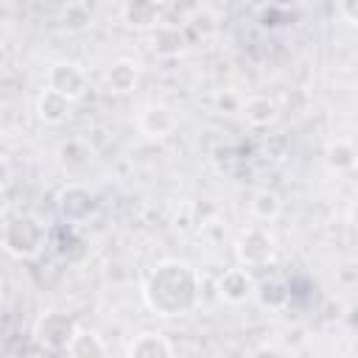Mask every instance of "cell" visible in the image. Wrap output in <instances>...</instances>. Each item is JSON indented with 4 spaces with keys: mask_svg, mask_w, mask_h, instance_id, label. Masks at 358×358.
I'll return each instance as SVG.
<instances>
[{
    "mask_svg": "<svg viewBox=\"0 0 358 358\" xmlns=\"http://www.w3.org/2000/svg\"><path fill=\"white\" fill-rule=\"evenodd\" d=\"M143 299L157 316H187L201 299L199 271L179 257L159 260L143 285Z\"/></svg>",
    "mask_w": 358,
    "mask_h": 358,
    "instance_id": "6da1fadb",
    "label": "cell"
},
{
    "mask_svg": "<svg viewBox=\"0 0 358 358\" xmlns=\"http://www.w3.org/2000/svg\"><path fill=\"white\" fill-rule=\"evenodd\" d=\"M0 243L11 257L34 260L48 243V227L36 215H28V213L11 215L0 229Z\"/></svg>",
    "mask_w": 358,
    "mask_h": 358,
    "instance_id": "7a4b0ae2",
    "label": "cell"
},
{
    "mask_svg": "<svg viewBox=\"0 0 358 358\" xmlns=\"http://www.w3.org/2000/svg\"><path fill=\"white\" fill-rule=\"evenodd\" d=\"M98 210V196L87 187V185H78V182H70L64 185L59 193H56V213L64 224L76 227V224H84L90 215H95Z\"/></svg>",
    "mask_w": 358,
    "mask_h": 358,
    "instance_id": "3957f363",
    "label": "cell"
},
{
    "mask_svg": "<svg viewBox=\"0 0 358 358\" xmlns=\"http://www.w3.org/2000/svg\"><path fill=\"white\" fill-rule=\"evenodd\" d=\"M274 235L263 227V224H252L241 232L238 243H235V255L241 260L243 268H255V266H266L274 260Z\"/></svg>",
    "mask_w": 358,
    "mask_h": 358,
    "instance_id": "277c9868",
    "label": "cell"
},
{
    "mask_svg": "<svg viewBox=\"0 0 358 358\" xmlns=\"http://www.w3.org/2000/svg\"><path fill=\"white\" fill-rule=\"evenodd\" d=\"M76 322L70 313H62V310H48L42 313L36 322H34V338L36 344H42L45 350H53V352H62L67 350L73 333H76Z\"/></svg>",
    "mask_w": 358,
    "mask_h": 358,
    "instance_id": "5b68a950",
    "label": "cell"
},
{
    "mask_svg": "<svg viewBox=\"0 0 358 358\" xmlns=\"http://www.w3.org/2000/svg\"><path fill=\"white\" fill-rule=\"evenodd\" d=\"M48 90L59 92L67 101H76L87 92V73L81 64L70 59H59L48 67Z\"/></svg>",
    "mask_w": 358,
    "mask_h": 358,
    "instance_id": "8992f818",
    "label": "cell"
},
{
    "mask_svg": "<svg viewBox=\"0 0 358 358\" xmlns=\"http://www.w3.org/2000/svg\"><path fill=\"white\" fill-rule=\"evenodd\" d=\"M148 45H151V50H154L157 56L173 59V56H179V53L185 50V45H187V28H185L182 22H165V20H159V22L151 28V34H148Z\"/></svg>",
    "mask_w": 358,
    "mask_h": 358,
    "instance_id": "52a82bcc",
    "label": "cell"
},
{
    "mask_svg": "<svg viewBox=\"0 0 358 358\" xmlns=\"http://www.w3.org/2000/svg\"><path fill=\"white\" fill-rule=\"evenodd\" d=\"M252 294H255V280H252L249 268L235 266V268H227V271L218 277V296H221L224 302L241 305V302H246Z\"/></svg>",
    "mask_w": 358,
    "mask_h": 358,
    "instance_id": "ba28073f",
    "label": "cell"
},
{
    "mask_svg": "<svg viewBox=\"0 0 358 358\" xmlns=\"http://www.w3.org/2000/svg\"><path fill=\"white\" fill-rule=\"evenodd\" d=\"M137 129L145 137H151V140H162V137H168L176 129V117H173V112L165 103H151V106H145L140 112Z\"/></svg>",
    "mask_w": 358,
    "mask_h": 358,
    "instance_id": "9c48e42d",
    "label": "cell"
},
{
    "mask_svg": "<svg viewBox=\"0 0 358 358\" xmlns=\"http://www.w3.org/2000/svg\"><path fill=\"white\" fill-rule=\"evenodd\" d=\"M241 112H243L246 123L257 126V129H266L280 117V106L268 95H249L246 101H241Z\"/></svg>",
    "mask_w": 358,
    "mask_h": 358,
    "instance_id": "30bf717a",
    "label": "cell"
},
{
    "mask_svg": "<svg viewBox=\"0 0 358 358\" xmlns=\"http://www.w3.org/2000/svg\"><path fill=\"white\" fill-rule=\"evenodd\" d=\"M126 358H173V347L159 333H140L129 344Z\"/></svg>",
    "mask_w": 358,
    "mask_h": 358,
    "instance_id": "8fae6325",
    "label": "cell"
},
{
    "mask_svg": "<svg viewBox=\"0 0 358 358\" xmlns=\"http://www.w3.org/2000/svg\"><path fill=\"white\" fill-rule=\"evenodd\" d=\"M159 11L162 8L154 0H129L120 6V17L131 28H154L159 22Z\"/></svg>",
    "mask_w": 358,
    "mask_h": 358,
    "instance_id": "7c38bea8",
    "label": "cell"
},
{
    "mask_svg": "<svg viewBox=\"0 0 358 358\" xmlns=\"http://www.w3.org/2000/svg\"><path fill=\"white\" fill-rule=\"evenodd\" d=\"M137 78H140V64L131 62V59H117L106 70V87L112 92H117V95L131 92L134 84H137Z\"/></svg>",
    "mask_w": 358,
    "mask_h": 358,
    "instance_id": "4fadbf2b",
    "label": "cell"
},
{
    "mask_svg": "<svg viewBox=\"0 0 358 358\" xmlns=\"http://www.w3.org/2000/svg\"><path fill=\"white\" fill-rule=\"evenodd\" d=\"M64 352L70 358H103L106 355V344L95 330L76 327V333H73V338H70Z\"/></svg>",
    "mask_w": 358,
    "mask_h": 358,
    "instance_id": "5bb4252c",
    "label": "cell"
},
{
    "mask_svg": "<svg viewBox=\"0 0 358 358\" xmlns=\"http://www.w3.org/2000/svg\"><path fill=\"white\" fill-rule=\"evenodd\" d=\"M70 106H73V101L62 98V95L53 92V90H42V95L36 98V117H39L42 123H48V126H56V123L67 120Z\"/></svg>",
    "mask_w": 358,
    "mask_h": 358,
    "instance_id": "9a60e30c",
    "label": "cell"
},
{
    "mask_svg": "<svg viewBox=\"0 0 358 358\" xmlns=\"http://www.w3.org/2000/svg\"><path fill=\"white\" fill-rule=\"evenodd\" d=\"M324 162L333 173H347L355 168L358 162V154H355V145L350 140H330L324 145Z\"/></svg>",
    "mask_w": 358,
    "mask_h": 358,
    "instance_id": "2e32d148",
    "label": "cell"
},
{
    "mask_svg": "<svg viewBox=\"0 0 358 358\" xmlns=\"http://www.w3.org/2000/svg\"><path fill=\"white\" fill-rule=\"evenodd\" d=\"M255 296H257V302H260L263 308H268V310H282V308L291 302V288H288L282 280L271 277V280H263V282L255 285Z\"/></svg>",
    "mask_w": 358,
    "mask_h": 358,
    "instance_id": "e0dca14e",
    "label": "cell"
},
{
    "mask_svg": "<svg viewBox=\"0 0 358 358\" xmlns=\"http://www.w3.org/2000/svg\"><path fill=\"white\" fill-rule=\"evenodd\" d=\"M249 210H252V215H255L257 221H266V224H268V221H274V218L282 213V199H280L277 190L263 187V190H257V193L252 196Z\"/></svg>",
    "mask_w": 358,
    "mask_h": 358,
    "instance_id": "ac0fdd59",
    "label": "cell"
},
{
    "mask_svg": "<svg viewBox=\"0 0 358 358\" xmlns=\"http://www.w3.org/2000/svg\"><path fill=\"white\" fill-rule=\"evenodd\" d=\"M90 157H92V151H90V145H87L84 140H67V143L59 145V162H62L67 171H81V168H87V165H90Z\"/></svg>",
    "mask_w": 358,
    "mask_h": 358,
    "instance_id": "d6986e66",
    "label": "cell"
},
{
    "mask_svg": "<svg viewBox=\"0 0 358 358\" xmlns=\"http://www.w3.org/2000/svg\"><path fill=\"white\" fill-rule=\"evenodd\" d=\"M59 22L67 28V31H81L92 22V8L87 3H67L62 11H59Z\"/></svg>",
    "mask_w": 358,
    "mask_h": 358,
    "instance_id": "ffe728a7",
    "label": "cell"
},
{
    "mask_svg": "<svg viewBox=\"0 0 358 358\" xmlns=\"http://www.w3.org/2000/svg\"><path fill=\"white\" fill-rule=\"evenodd\" d=\"M338 14H341L350 25H355V22H358V0H341V3H338Z\"/></svg>",
    "mask_w": 358,
    "mask_h": 358,
    "instance_id": "44dd1931",
    "label": "cell"
},
{
    "mask_svg": "<svg viewBox=\"0 0 358 358\" xmlns=\"http://www.w3.org/2000/svg\"><path fill=\"white\" fill-rule=\"evenodd\" d=\"M11 179H14V168H11L8 157H6V154H0V193L11 185Z\"/></svg>",
    "mask_w": 358,
    "mask_h": 358,
    "instance_id": "7402d4cb",
    "label": "cell"
},
{
    "mask_svg": "<svg viewBox=\"0 0 358 358\" xmlns=\"http://www.w3.org/2000/svg\"><path fill=\"white\" fill-rule=\"evenodd\" d=\"M246 358H282V355H280V350H277V347L260 344V347H255L252 352H246Z\"/></svg>",
    "mask_w": 358,
    "mask_h": 358,
    "instance_id": "603a6c76",
    "label": "cell"
},
{
    "mask_svg": "<svg viewBox=\"0 0 358 358\" xmlns=\"http://www.w3.org/2000/svg\"><path fill=\"white\" fill-rule=\"evenodd\" d=\"M218 109H241V98L238 95H232V92H224V95H218Z\"/></svg>",
    "mask_w": 358,
    "mask_h": 358,
    "instance_id": "cb8c5ba5",
    "label": "cell"
},
{
    "mask_svg": "<svg viewBox=\"0 0 358 358\" xmlns=\"http://www.w3.org/2000/svg\"><path fill=\"white\" fill-rule=\"evenodd\" d=\"M221 358H246V352H243V350H238V347H229V350H224V352H221Z\"/></svg>",
    "mask_w": 358,
    "mask_h": 358,
    "instance_id": "d4e9b609",
    "label": "cell"
},
{
    "mask_svg": "<svg viewBox=\"0 0 358 358\" xmlns=\"http://www.w3.org/2000/svg\"><path fill=\"white\" fill-rule=\"evenodd\" d=\"M3 207H6V196L0 193V213H3Z\"/></svg>",
    "mask_w": 358,
    "mask_h": 358,
    "instance_id": "484cf974",
    "label": "cell"
}]
</instances>
